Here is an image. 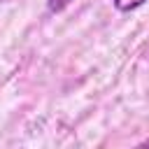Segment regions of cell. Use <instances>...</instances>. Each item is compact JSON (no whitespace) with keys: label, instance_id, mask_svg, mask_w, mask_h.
Masks as SVG:
<instances>
[{"label":"cell","instance_id":"obj_1","mask_svg":"<svg viewBox=\"0 0 149 149\" xmlns=\"http://www.w3.org/2000/svg\"><path fill=\"white\" fill-rule=\"evenodd\" d=\"M147 0H114V7L119 9V12H133V9H137V7H142Z\"/></svg>","mask_w":149,"mask_h":149},{"label":"cell","instance_id":"obj_2","mask_svg":"<svg viewBox=\"0 0 149 149\" xmlns=\"http://www.w3.org/2000/svg\"><path fill=\"white\" fill-rule=\"evenodd\" d=\"M70 2H72V0H47V7H49V12L56 14V12H63Z\"/></svg>","mask_w":149,"mask_h":149},{"label":"cell","instance_id":"obj_3","mask_svg":"<svg viewBox=\"0 0 149 149\" xmlns=\"http://www.w3.org/2000/svg\"><path fill=\"white\" fill-rule=\"evenodd\" d=\"M135 149H149V140H144V142H140Z\"/></svg>","mask_w":149,"mask_h":149}]
</instances>
